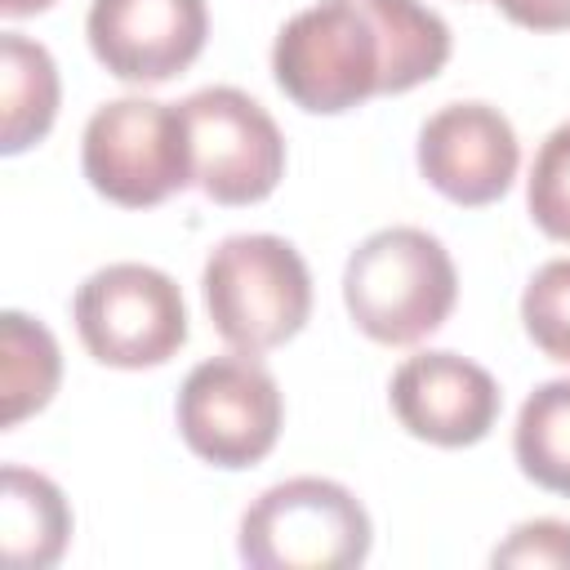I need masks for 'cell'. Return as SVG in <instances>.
Returning a JSON list of instances; mask_svg holds the SVG:
<instances>
[{"label": "cell", "instance_id": "1", "mask_svg": "<svg viewBox=\"0 0 570 570\" xmlns=\"http://www.w3.org/2000/svg\"><path fill=\"white\" fill-rule=\"evenodd\" d=\"M450 45L445 18L423 0H321L276 31L272 76L294 107L338 116L432 80Z\"/></svg>", "mask_w": 570, "mask_h": 570}, {"label": "cell", "instance_id": "2", "mask_svg": "<svg viewBox=\"0 0 570 570\" xmlns=\"http://www.w3.org/2000/svg\"><path fill=\"white\" fill-rule=\"evenodd\" d=\"M454 303V258L423 227H379L347 254L343 307L352 325L383 347L423 343L450 321Z\"/></svg>", "mask_w": 570, "mask_h": 570}, {"label": "cell", "instance_id": "3", "mask_svg": "<svg viewBox=\"0 0 570 570\" xmlns=\"http://www.w3.org/2000/svg\"><path fill=\"white\" fill-rule=\"evenodd\" d=\"M209 325L236 352H272L312 316V272L303 254L272 232H240L209 249L200 272Z\"/></svg>", "mask_w": 570, "mask_h": 570}, {"label": "cell", "instance_id": "4", "mask_svg": "<svg viewBox=\"0 0 570 570\" xmlns=\"http://www.w3.org/2000/svg\"><path fill=\"white\" fill-rule=\"evenodd\" d=\"M374 525L365 503L330 476L267 485L236 530V552L254 570H352L370 557Z\"/></svg>", "mask_w": 570, "mask_h": 570}, {"label": "cell", "instance_id": "5", "mask_svg": "<svg viewBox=\"0 0 570 570\" xmlns=\"http://www.w3.org/2000/svg\"><path fill=\"white\" fill-rule=\"evenodd\" d=\"M80 169L89 187L120 209H151L191 187V151L178 102L142 94L102 102L80 134Z\"/></svg>", "mask_w": 570, "mask_h": 570}, {"label": "cell", "instance_id": "6", "mask_svg": "<svg viewBox=\"0 0 570 570\" xmlns=\"http://www.w3.org/2000/svg\"><path fill=\"white\" fill-rule=\"evenodd\" d=\"M85 352L111 370H156L187 343V303L169 272L151 263H107L71 298Z\"/></svg>", "mask_w": 570, "mask_h": 570}, {"label": "cell", "instance_id": "7", "mask_svg": "<svg viewBox=\"0 0 570 570\" xmlns=\"http://www.w3.org/2000/svg\"><path fill=\"white\" fill-rule=\"evenodd\" d=\"M178 436L187 450L223 472L263 463L276 450L285 401L272 370L254 352H227L191 365L174 401Z\"/></svg>", "mask_w": 570, "mask_h": 570}, {"label": "cell", "instance_id": "8", "mask_svg": "<svg viewBox=\"0 0 570 570\" xmlns=\"http://www.w3.org/2000/svg\"><path fill=\"white\" fill-rule=\"evenodd\" d=\"M191 187L214 205H258L285 178V138L281 125L245 89L209 85L178 102Z\"/></svg>", "mask_w": 570, "mask_h": 570}, {"label": "cell", "instance_id": "9", "mask_svg": "<svg viewBox=\"0 0 570 570\" xmlns=\"http://www.w3.org/2000/svg\"><path fill=\"white\" fill-rule=\"evenodd\" d=\"M85 36L116 80L165 85L200 58L209 9L205 0H94Z\"/></svg>", "mask_w": 570, "mask_h": 570}, {"label": "cell", "instance_id": "10", "mask_svg": "<svg viewBox=\"0 0 570 570\" xmlns=\"http://www.w3.org/2000/svg\"><path fill=\"white\" fill-rule=\"evenodd\" d=\"M419 174L445 200L463 209L494 205L521 165V142L512 120L490 102H445L436 107L414 147Z\"/></svg>", "mask_w": 570, "mask_h": 570}, {"label": "cell", "instance_id": "11", "mask_svg": "<svg viewBox=\"0 0 570 570\" xmlns=\"http://www.w3.org/2000/svg\"><path fill=\"white\" fill-rule=\"evenodd\" d=\"M387 401L396 423L414 441L441 450H463L485 441L503 410V392L494 374L445 347L405 356L387 383Z\"/></svg>", "mask_w": 570, "mask_h": 570}, {"label": "cell", "instance_id": "12", "mask_svg": "<svg viewBox=\"0 0 570 570\" xmlns=\"http://www.w3.org/2000/svg\"><path fill=\"white\" fill-rule=\"evenodd\" d=\"M71 543L67 494L31 468L0 472V557L9 570H49Z\"/></svg>", "mask_w": 570, "mask_h": 570}, {"label": "cell", "instance_id": "13", "mask_svg": "<svg viewBox=\"0 0 570 570\" xmlns=\"http://www.w3.org/2000/svg\"><path fill=\"white\" fill-rule=\"evenodd\" d=\"M58 116V62L53 53L22 36H0V151L18 156L36 147Z\"/></svg>", "mask_w": 570, "mask_h": 570}, {"label": "cell", "instance_id": "14", "mask_svg": "<svg viewBox=\"0 0 570 570\" xmlns=\"http://www.w3.org/2000/svg\"><path fill=\"white\" fill-rule=\"evenodd\" d=\"M62 379V352L49 325L31 321L27 312H0V423L18 428L27 414L45 410Z\"/></svg>", "mask_w": 570, "mask_h": 570}, {"label": "cell", "instance_id": "15", "mask_svg": "<svg viewBox=\"0 0 570 570\" xmlns=\"http://www.w3.org/2000/svg\"><path fill=\"white\" fill-rule=\"evenodd\" d=\"M512 454L525 481L570 499V379H548L521 401Z\"/></svg>", "mask_w": 570, "mask_h": 570}, {"label": "cell", "instance_id": "16", "mask_svg": "<svg viewBox=\"0 0 570 570\" xmlns=\"http://www.w3.org/2000/svg\"><path fill=\"white\" fill-rule=\"evenodd\" d=\"M521 325L548 361L570 365V258H552L525 281Z\"/></svg>", "mask_w": 570, "mask_h": 570}, {"label": "cell", "instance_id": "17", "mask_svg": "<svg viewBox=\"0 0 570 570\" xmlns=\"http://www.w3.org/2000/svg\"><path fill=\"white\" fill-rule=\"evenodd\" d=\"M525 209L548 240L570 245V120L539 142L525 178Z\"/></svg>", "mask_w": 570, "mask_h": 570}, {"label": "cell", "instance_id": "18", "mask_svg": "<svg viewBox=\"0 0 570 570\" xmlns=\"http://www.w3.org/2000/svg\"><path fill=\"white\" fill-rule=\"evenodd\" d=\"M494 566H534V570H570V521L557 517H534L521 521L494 552Z\"/></svg>", "mask_w": 570, "mask_h": 570}, {"label": "cell", "instance_id": "19", "mask_svg": "<svg viewBox=\"0 0 570 570\" xmlns=\"http://www.w3.org/2000/svg\"><path fill=\"white\" fill-rule=\"evenodd\" d=\"M499 13L525 31H570V0H494Z\"/></svg>", "mask_w": 570, "mask_h": 570}, {"label": "cell", "instance_id": "20", "mask_svg": "<svg viewBox=\"0 0 570 570\" xmlns=\"http://www.w3.org/2000/svg\"><path fill=\"white\" fill-rule=\"evenodd\" d=\"M53 0H0V13L4 18H31V13H45Z\"/></svg>", "mask_w": 570, "mask_h": 570}]
</instances>
